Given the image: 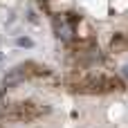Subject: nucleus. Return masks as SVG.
Here are the masks:
<instances>
[{
  "label": "nucleus",
  "mask_w": 128,
  "mask_h": 128,
  "mask_svg": "<svg viewBox=\"0 0 128 128\" xmlns=\"http://www.w3.org/2000/svg\"><path fill=\"white\" fill-rule=\"evenodd\" d=\"M45 112H50V108H45V106L38 104V101L27 99V101L7 104L2 117H7V119H11V122H32V119H36V117H40V115H45Z\"/></svg>",
  "instance_id": "nucleus-1"
},
{
  "label": "nucleus",
  "mask_w": 128,
  "mask_h": 128,
  "mask_svg": "<svg viewBox=\"0 0 128 128\" xmlns=\"http://www.w3.org/2000/svg\"><path fill=\"white\" fill-rule=\"evenodd\" d=\"M52 27H54V34H56L58 40L68 43V45L74 43V29L63 20V16H52Z\"/></svg>",
  "instance_id": "nucleus-2"
},
{
  "label": "nucleus",
  "mask_w": 128,
  "mask_h": 128,
  "mask_svg": "<svg viewBox=\"0 0 128 128\" xmlns=\"http://www.w3.org/2000/svg\"><path fill=\"white\" fill-rule=\"evenodd\" d=\"M27 76H29V74H27L25 65H16V68H11V70L2 76V88H4V90H11V88L20 86Z\"/></svg>",
  "instance_id": "nucleus-3"
},
{
  "label": "nucleus",
  "mask_w": 128,
  "mask_h": 128,
  "mask_svg": "<svg viewBox=\"0 0 128 128\" xmlns=\"http://www.w3.org/2000/svg\"><path fill=\"white\" fill-rule=\"evenodd\" d=\"M128 47V40H126V34H115L110 38V50L112 52H122Z\"/></svg>",
  "instance_id": "nucleus-4"
},
{
  "label": "nucleus",
  "mask_w": 128,
  "mask_h": 128,
  "mask_svg": "<svg viewBox=\"0 0 128 128\" xmlns=\"http://www.w3.org/2000/svg\"><path fill=\"white\" fill-rule=\"evenodd\" d=\"M63 20L74 29V25H76V22H81V16H79V14H74V11H68V14L63 16Z\"/></svg>",
  "instance_id": "nucleus-5"
},
{
  "label": "nucleus",
  "mask_w": 128,
  "mask_h": 128,
  "mask_svg": "<svg viewBox=\"0 0 128 128\" xmlns=\"http://www.w3.org/2000/svg\"><path fill=\"white\" fill-rule=\"evenodd\" d=\"M18 45H25V47H32V40H29V38H18Z\"/></svg>",
  "instance_id": "nucleus-6"
},
{
  "label": "nucleus",
  "mask_w": 128,
  "mask_h": 128,
  "mask_svg": "<svg viewBox=\"0 0 128 128\" xmlns=\"http://www.w3.org/2000/svg\"><path fill=\"white\" fill-rule=\"evenodd\" d=\"M122 76L126 79V83H128V65H124V68H122Z\"/></svg>",
  "instance_id": "nucleus-7"
}]
</instances>
